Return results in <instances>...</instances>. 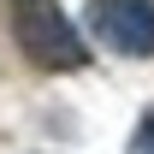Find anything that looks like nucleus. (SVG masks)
I'll return each instance as SVG.
<instances>
[{
    "label": "nucleus",
    "mask_w": 154,
    "mask_h": 154,
    "mask_svg": "<svg viewBox=\"0 0 154 154\" xmlns=\"http://www.w3.org/2000/svg\"><path fill=\"white\" fill-rule=\"evenodd\" d=\"M89 30L119 59H154V0H89Z\"/></svg>",
    "instance_id": "2"
},
{
    "label": "nucleus",
    "mask_w": 154,
    "mask_h": 154,
    "mask_svg": "<svg viewBox=\"0 0 154 154\" xmlns=\"http://www.w3.org/2000/svg\"><path fill=\"white\" fill-rule=\"evenodd\" d=\"M12 36H18L24 59L42 71H83L89 65V48L59 0H12Z\"/></svg>",
    "instance_id": "1"
},
{
    "label": "nucleus",
    "mask_w": 154,
    "mask_h": 154,
    "mask_svg": "<svg viewBox=\"0 0 154 154\" xmlns=\"http://www.w3.org/2000/svg\"><path fill=\"white\" fill-rule=\"evenodd\" d=\"M131 154H154V107L142 113V125H136V142H131Z\"/></svg>",
    "instance_id": "3"
}]
</instances>
